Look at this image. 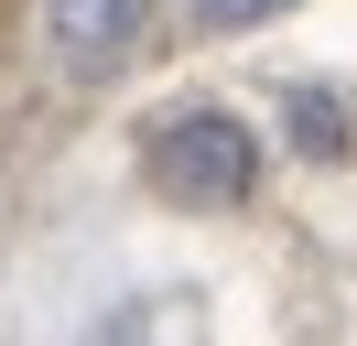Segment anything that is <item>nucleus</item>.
<instances>
[{"label": "nucleus", "mask_w": 357, "mask_h": 346, "mask_svg": "<svg viewBox=\"0 0 357 346\" xmlns=\"http://www.w3.org/2000/svg\"><path fill=\"white\" fill-rule=\"evenodd\" d=\"M152 184L174 195V206H238V195L260 184V151H249V130L227 119V108H174V119L152 130Z\"/></svg>", "instance_id": "nucleus-1"}, {"label": "nucleus", "mask_w": 357, "mask_h": 346, "mask_svg": "<svg viewBox=\"0 0 357 346\" xmlns=\"http://www.w3.org/2000/svg\"><path fill=\"white\" fill-rule=\"evenodd\" d=\"M44 33L66 54V76H109L141 33V0H44Z\"/></svg>", "instance_id": "nucleus-2"}, {"label": "nucleus", "mask_w": 357, "mask_h": 346, "mask_svg": "<svg viewBox=\"0 0 357 346\" xmlns=\"http://www.w3.org/2000/svg\"><path fill=\"white\" fill-rule=\"evenodd\" d=\"M184 11H195V22H217V33H238V22H271L282 0H184Z\"/></svg>", "instance_id": "nucleus-3"}, {"label": "nucleus", "mask_w": 357, "mask_h": 346, "mask_svg": "<svg viewBox=\"0 0 357 346\" xmlns=\"http://www.w3.org/2000/svg\"><path fill=\"white\" fill-rule=\"evenodd\" d=\"M292 130H303V141L325 151V163H335V141H347V130H335V108H325V98H292Z\"/></svg>", "instance_id": "nucleus-4"}]
</instances>
